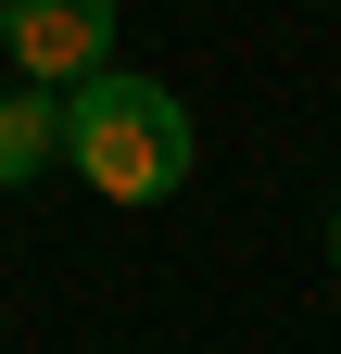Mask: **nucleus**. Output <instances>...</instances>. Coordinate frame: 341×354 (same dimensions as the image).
Masks as SVG:
<instances>
[{
  "label": "nucleus",
  "mask_w": 341,
  "mask_h": 354,
  "mask_svg": "<svg viewBox=\"0 0 341 354\" xmlns=\"http://www.w3.org/2000/svg\"><path fill=\"white\" fill-rule=\"evenodd\" d=\"M64 165L89 177L101 203H164V190H190V102L164 76H76L64 88Z\"/></svg>",
  "instance_id": "f257e3e1"
},
{
  "label": "nucleus",
  "mask_w": 341,
  "mask_h": 354,
  "mask_svg": "<svg viewBox=\"0 0 341 354\" xmlns=\"http://www.w3.org/2000/svg\"><path fill=\"white\" fill-rule=\"evenodd\" d=\"M329 266H341V215H329Z\"/></svg>",
  "instance_id": "20e7f679"
},
{
  "label": "nucleus",
  "mask_w": 341,
  "mask_h": 354,
  "mask_svg": "<svg viewBox=\"0 0 341 354\" xmlns=\"http://www.w3.org/2000/svg\"><path fill=\"white\" fill-rule=\"evenodd\" d=\"M51 165H64V88L13 76L0 88V190H26V177H51Z\"/></svg>",
  "instance_id": "7ed1b4c3"
},
{
  "label": "nucleus",
  "mask_w": 341,
  "mask_h": 354,
  "mask_svg": "<svg viewBox=\"0 0 341 354\" xmlns=\"http://www.w3.org/2000/svg\"><path fill=\"white\" fill-rule=\"evenodd\" d=\"M0 51L38 88H76L114 64V0H0Z\"/></svg>",
  "instance_id": "f03ea898"
}]
</instances>
